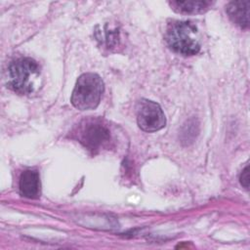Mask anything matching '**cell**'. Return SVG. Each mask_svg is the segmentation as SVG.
<instances>
[{
	"instance_id": "6da1fadb",
	"label": "cell",
	"mask_w": 250,
	"mask_h": 250,
	"mask_svg": "<svg viewBox=\"0 0 250 250\" xmlns=\"http://www.w3.org/2000/svg\"><path fill=\"white\" fill-rule=\"evenodd\" d=\"M73 134L75 139L94 154L108 148L112 142L108 124L100 117H88L81 120Z\"/></svg>"
},
{
	"instance_id": "7a4b0ae2",
	"label": "cell",
	"mask_w": 250,
	"mask_h": 250,
	"mask_svg": "<svg viewBox=\"0 0 250 250\" xmlns=\"http://www.w3.org/2000/svg\"><path fill=\"white\" fill-rule=\"evenodd\" d=\"M164 40L167 46L183 56H193L200 51L197 28L188 21H170L166 26Z\"/></svg>"
},
{
	"instance_id": "3957f363",
	"label": "cell",
	"mask_w": 250,
	"mask_h": 250,
	"mask_svg": "<svg viewBox=\"0 0 250 250\" xmlns=\"http://www.w3.org/2000/svg\"><path fill=\"white\" fill-rule=\"evenodd\" d=\"M40 66L31 58L14 60L8 67V87L20 95H27L38 87Z\"/></svg>"
},
{
	"instance_id": "277c9868",
	"label": "cell",
	"mask_w": 250,
	"mask_h": 250,
	"mask_svg": "<svg viewBox=\"0 0 250 250\" xmlns=\"http://www.w3.org/2000/svg\"><path fill=\"white\" fill-rule=\"evenodd\" d=\"M104 85L100 75L92 72L81 74L72 91L70 102L79 110L95 109L104 93Z\"/></svg>"
},
{
	"instance_id": "5b68a950",
	"label": "cell",
	"mask_w": 250,
	"mask_h": 250,
	"mask_svg": "<svg viewBox=\"0 0 250 250\" xmlns=\"http://www.w3.org/2000/svg\"><path fill=\"white\" fill-rule=\"evenodd\" d=\"M137 122L143 131L153 133L165 127L166 117L157 103L142 99L137 104Z\"/></svg>"
},
{
	"instance_id": "8992f818",
	"label": "cell",
	"mask_w": 250,
	"mask_h": 250,
	"mask_svg": "<svg viewBox=\"0 0 250 250\" xmlns=\"http://www.w3.org/2000/svg\"><path fill=\"white\" fill-rule=\"evenodd\" d=\"M40 176L35 169L24 170L20 177L19 188L22 196L30 199H36L40 196Z\"/></svg>"
},
{
	"instance_id": "52a82bcc",
	"label": "cell",
	"mask_w": 250,
	"mask_h": 250,
	"mask_svg": "<svg viewBox=\"0 0 250 250\" xmlns=\"http://www.w3.org/2000/svg\"><path fill=\"white\" fill-rule=\"evenodd\" d=\"M226 12L231 21L241 29L249 26V1H232L226 7Z\"/></svg>"
},
{
	"instance_id": "ba28073f",
	"label": "cell",
	"mask_w": 250,
	"mask_h": 250,
	"mask_svg": "<svg viewBox=\"0 0 250 250\" xmlns=\"http://www.w3.org/2000/svg\"><path fill=\"white\" fill-rule=\"evenodd\" d=\"M213 2L211 1H170L171 8L179 14L197 15L205 13L210 9Z\"/></svg>"
},
{
	"instance_id": "9c48e42d",
	"label": "cell",
	"mask_w": 250,
	"mask_h": 250,
	"mask_svg": "<svg viewBox=\"0 0 250 250\" xmlns=\"http://www.w3.org/2000/svg\"><path fill=\"white\" fill-rule=\"evenodd\" d=\"M97 40L100 41L102 45L105 46V48L110 51L119 45V32L117 31V29L108 30L106 29V26H104V31H103V35L101 34L100 36H97Z\"/></svg>"
},
{
	"instance_id": "30bf717a",
	"label": "cell",
	"mask_w": 250,
	"mask_h": 250,
	"mask_svg": "<svg viewBox=\"0 0 250 250\" xmlns=\"http://www.w3.org/2000/svg\"><path fill=\"white\" fill-rule=\"evenodd\" d=\"M240 184L248 189L249 188V166L246 165L240 174Z\"/></svg>"
}]
</instances>
